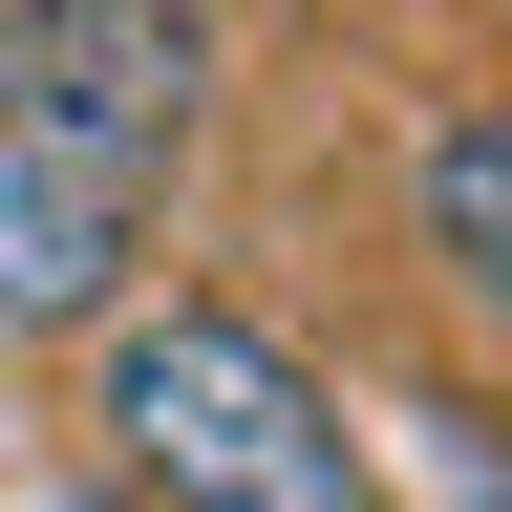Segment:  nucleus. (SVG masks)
<instances>
[{
	"label": "nucleus",
	"mask_w": 512,
	"mask_h": 512,
	"mask_svg": "<svg viewBox=\"0 0 512 512\" xmlns=\"http://www.w3.org/2000/svg\"><path fill=\"white\" fill-rule=\"evenodd\" d=\"M86 448H107V491H150V512H384L342 384H320L278 320H235V299H128L86 342Z\"/></svg>",
	"instance_id": "nucleus-1"
},
{
	"label": "nucleus",
	"mask_w": 512,
	"mask_h": 512,
	"mask_svg": "<svg viewBox=\"0 0 512 512\" xmlns=\"http://www.w3.org/2000/svg\"><path fill=\"white\" fill-rule=\"evenodd\" d=\"M0 128L150 214L214 150V0H0Z\"/></svg>",
	"instance_id": "nucleus-2"
},
{
	"label": "nucleus",
	"mask_w": 512,
	"mask_h": 512,
	"mask_svg": "<svg viewBox=\"0 0 512 512\" xmlns=\"http://www.w3.org/2000/svg\"><path fill=\"white\" fill-rule=\"evenodd\" d=\"M128 320V192L0 128V342H107Z\"/></svg>",
	"instance_id": "nucleus-3"
},
{
	"label": "nucleus",
	"mask_w": 512,
	"mask_h": 512,
	"mask_svg": "<svg viewBox=\"0 0 512 512\" xmlns=\"http://www.w3.org/2000/svg\"><path fill=\"white\" fill-rule=\"evenodd\" d=\"M406 214H427V256H448V299L512 320V107H448V128H427V150H406Z\"/></svg>",
	"instance_id": "nucleus-4"
},
{
	"label": "nucleus",
	"mask_w": 512,
	"mask_h": 512,
	"mask_svg": "<svg viewBox=\"0 0 512 512\" xmlns=\"http://www.w3.org/2000/svg\"><path fill=\"white\" fill-rule=\"evenodd\" d=\"M22 512H150V491H22Z\"/></svg>",
	"instance_id": "nucleus-5"
}]
</instances>
